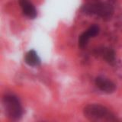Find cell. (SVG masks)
<instances>
[{"mask_svg":"<svg viewBox=\"0 0 122 122\" xmlns=\"http://www.w3.org/2000/svg\"><path fill=\"white\" fill-rule=\"evenodd\" d=\"M95 85L103 92L111 94L113 93L116 90V85L111 80L102 77V76H98L95 79Z\"/></svg>","mask_w":122,"mask_h":122,"instance_id":"5","label":"cell"},{"mask_svg":"<svg viewBox=\"0 0 122 122\" xmlns=\"http://www.w3.org/2000/svg\"><path fill=\"white\" fill-rule=\"evenodd\" d=\"M100 28L98 25H92L79 37V47L84 48L91 37H94L99 34Z\"/></svg>","mask_w":122,"mask_h":122,"instance_id":"4","label":"cell"},{"mask_svg":"<svg viewBox=\"0 0 122 122\" xmlns=\"http://www.w3.org/2000/svg\"><path fill=\"white\" fill-rule=\"evenodd\" d=\"M83 114L92 121H115V115L106 107L98 104H89L83 108Z\"/></svg>","mask_w":122,"mask_h":122,"instance_id":"1","label":"cell"},{"mask_svg":"<svg viewBox=\"0 0 122 122\" xmlns=\"http://www.w3.org/2000/svg\"><path fill=\"white\" fill-rule=\"evenodd\" d=\"M25 63L30 66H38L41 65V59L34 50H30L25 56Z\"/></svg>","mask_w":122,"mask_h":122,"instance_id":"7","label":"cell"},{"mask_svg":"<svg viewBox=\"0 0 122 122\" xmlns=\"http://www.w3.org/2000/svg\"><path fill=\"white\" fill-rule=\"evenodd\" d=\"M98 53L103 57L106 62L112 63L115 60V53L111 48L102 47L98 50Z\"/></svg>","mask_w":122,"mask_h":122,"instance_id":"8","label":"cell"},{"mask_svg":"<svg viewBox=\"0 0 122 122\" xmlns=\"http://www.w3.org/2000/svg\"><path fill=\"white\" fill-rule=\"evenodd\" d=\"M82 11L86 15H97L102 18H110L114 13V9L110 4L102 2L94 1L84 5Z\"/></svg>","mask_w":122,"mask_h":122,"instance_id":"2","label":"cell"},{"mask_svg":"<svg viewBox=\"0 0 122 122\" xmlns=\"http://www.w3.org/2000/svg\"><path fill=\"white\" fill-rule=\"evenodd\" d=\"M18 2L21 8L23 14L26 17L30 19H34L37 17V10L30 0H18Z\"/></svg>","mask_w":122,"mask_h":122,"instance_id":"6","label":"cell"},{"mask_svg":"<svg viewBox=\"0 0 122 122\" xmlns=\"http://www.w3.org/2000/svg\"><path fill=\"white\" fill-rule=\"evenodd\" d=\"M3 108L10 120L18 121L22 116V107L19 99L14 95H5L2 98Z\"/></svg>","mask_w":122,"mask_h":122,"instance_id":"3","label":"cell"}]
</instances>
